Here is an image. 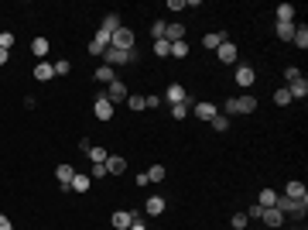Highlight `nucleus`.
Segmentation results:
<instances>
[{"label": "nucleus", "mask_w": 308, "mask_h": 230, "mask_svg": "<svg viewBox=\"0 0 308 230\" xmlns=\"http://www.w3.org/2000/svg\"><path fill=\"white\" fill-rule=\"evenodd\" d=\"M274 210H281L285 217H298V220H301L308 213V203H301V199H288V196H277Z\"/></svg>", "instance_id": "obj_1"}, {"label": "nucleus", "mask_w": 308, "mask_h": 230, "mask_svg": "<svg viewBox=\"0 0 308 230\" xmlns=\"http://www.w3.org/2000/svg\"><path fill=\"white\" fill-rule=\"evenodd\" d=\"M110 48H120V52H130V48H137V45H134V31H130V28H120V31L110 38Z\"/></svg>", "instance_id": "obj_2"}, {"label": "nucleus", "mask_w": 308, "mask_h": 230, "mask_svg": "<svg viewBox=\"0 0 308 230\" xmlns=\"http://www.w3.org/2000/svg\"><path fill=\"white\" fill-rule=\"evenodd\" d=\"M185 100H192V96L185 93V86H182V82H171L168 90H164V103H168V107H175V103H185Z\"/></svg>", "instance_id": "obj_3"}, {"label": "nucleus", "mask_w": 308, "mask_h": 230, "mask_svg": "<svg viewBox=\"0 0 308 230\" xmlns=\"http://www.w3.org/2000/svg\"><path fill=\"white\" fill-rule=\"evenodd\" d=\"M103 96H106L110 103H127V96H130V93H127V86L120 79H113V82H110V90L103 93Z\"/></svg>", "instance_id": "obj_4"}, {"label": "nucleus", "mask_w": 308, "mask_h": 230, "mask_svg": "<svg viewBox=\"0 0 308 230\" xmlns=\"http://www.w3.org/2000/svg\"><path fill=\"white\" fill-rule=\"evenodd\" d=\"M92 114H96V120H113V103H110L106 96H100V100L92 103Z\"/></svg>", "instance_id": "obj_5"}, {"label": "nucleus", "mask_w": 308, "mask_h": 230, "mask_svg": "<svg viewBox=\"0 0 308 230\" xmlns=\"http://www.w3.org/2000/svg\"><path fill=\"white\" fill-rule=\"evenodd\" d=\"M55 179H58V185H62V193H68V185H72V179H76V169H72V165H58Z\"/></svg>", "instance_id": "obj_6"}, {"label": "nucleus", "mask_w": 308, "mask_h": 230, "mask_svg": "<svg viewBox=\"0 0 308 230\" xmlns=\"http://www.w3.org/2000/svg\"><path fill=\"white\" fill-rule=\"evenodd\" d=\"M253 82H257V72H253L250 66H236V86H243V90H250Z\"/></svg>", "instance_id": "obj_7"}, {"label": "nucleus", "mask_w": 308, "mask_h": 230, "mask_svg": "<svg viewBox=\"0 0 308 230\" xmlns=\"http://www.w3.org/2000/svg\"><path fill=\"white\" fill-rule=\"evenodd\" d=\"M285 196H288V199H301V203H308V189H305V182H298V179H291V182H288Z\"/></svg>", "instance_id": "obj_8"}, {"label": "nucleus", "mask_w": 308, "mask_h": 230, "mask_svg": "<svg viewBox=\"0 0 308 230\" xmlns=\"http://www.w3.org/2000/svg\"><path fill=\"white\" fill-rule=\"evenodd\" d=\"M233 110L236 114H253L257 110V96H233Z\"/></svg>", "instance_id": "obj_9"}, {"label": "nucleus", "mask_w": 308, "mask_h": 230, "mask_svg": "<svg viewBox=\"0 0 308 230\" xmlns=\"http://www.w3.org/2000/svg\"><path fill=\"white\" fill-rule=\"evenodd\" d=\"M288 93H291V100H305L308 96V79L305 76H298L295 82H288Z\"/></svg>", "instance_id": "obj_10"}, {"label": "nucleus", "mask_w": 308, "mask_h": 230, "mask_svg": "<svg viewBox=\"0 0 308 230\" xmlns=\"http://www.w3.org/2000/svg\"><path fill=\"white\" fill-rule=\"evenodd\" d=\"M127 62V52H120V48H106V52H103V66H110V69H113V66H124Z\"/></svg>", "instance_id": "obj_11"}, {"label": "nucleus", "mask_w": 308, "mask_h": 230, "mask_svg": "<svg viewBox=\"0 0 308 230\" xmlns=\"http://www.w3.org/2000/svg\"><path fill=\"white\" fill-rule=\"evenodd\" d=\"M216 52H219V62H226V66H233V62H236V55H240L233 41H223V45H219Z\"/></svg>", "instance_id": "obj_12"}, {"label": "nucleus", "mask_w": 308, "mask_h": 230, "mask_svg": "<svg viewBox=\"0 0 308 230\" xmlns=\"http://www.w3.org/2000/svg\"><path fill=\"white\" fill-rule=\"evenodd\" d=\"M120 28H124V21H120V14L116 11H110L106 17H103V31H106V35H116Z\"/></svg>", "instance_id": "obj_13"}, {"label": "nucleus", "mask_w": 308, "mask_h": 230, "mask_svg": "<svg viewBox=\"0 0 308 230\" xmlns=\"http://www.w3.org/2000/svg\"><path fill=\"white\" fill-rule=\"evenodd\" d=\"M52 76H55V62H38L34 66V79L38 82H48Z\"/></svg>", "instance_id": "obj_14"}, {"label": "nucleus", "mask_w": 308, "mask_h": 230, "mask_svg": "<svg viewBox=\"0 0 308 230\" xmlns=\"http://www.w3.org/2000/svg\"><path fill=\"white\" fill-rule=\"evenodd\" d=\"M223 41H229V35H226V31H209V35L202 38V45H205V48H212V52H216V48L223 45Z\"/></svg>", "instance_id": "obj_15"}, {"label": "nucleus", "mask_w": 308, "mask_h": 230, "mask_svg": "<svg viewBox=\"0 0 308 230\" xmlns=\"http://www.w3.org/2000/svg\"><path fill=\"white\" fill-rule=\"evenodd\" d=\"M106 172H110V175H124V172H127V158H120V155H110V158H106Z\"/></svg>", "instance_id": "obj_16"}, {"label": "nucleus", "mask_w": 308, "mask_h": 230, "mask_svg": "<svg viewBox=\"0 0 308 230\" xmlns=\"http://www.w3.org/2000/svg\"><path fill=\"white\" fill-rule=\"evenodd\" d=\"M110 223H113V230H127L130 223H134V213H127V210H116Z\"/></svg>", "instance_id": "obj_17"}, {"label": "nucleus", "mask_w": 308, "mask_h": 230, "mask_svg": "<svg viewBox=\"0 0 308 230\" xmlns=\"http://www.w3.org/2000/svg\"><path fill=\"white\" fill-rule=\"evenodd\" d=\"M89 185H92V179H89V175L76 172V179H72V185H68V193H89Z\"/></svg>", "instance_id": "obj_18"}, {"label": "nucleus", "mask_w": 308, "mask_h": 230, "mask_svg": "<svg viewBox=\"0 0 308 230\" xmlns=\"http://www.w3.org/2000/svg\"><path fill=\"white\" fill-rule=\"evenodd\" d=\"M192 114L199 117V120H212V117H216L219 110H216L212 103H195V107H192Z\"/></svg>", "instance_id": "obj_19"}, {"label": "nucleus", "mask_w": 308, "mask_h": 230, "mask_svg": "<svg viewBox=\"0 0 308 230\" xmlns=\"http://www.w3.org/2000/svg\"><path fill=\"white\" fill-rule=\"evenodd\" d=\"M260 220L267 223V227H281V223H285V213L271 206V210H264V217H260Z\"/></svg>", "instance_id": "obj_20"}, {"label": "nucleus", "mask_w": 308, "mask_h": 230, "mask_svg": "<svg viewBox=\"0 0 308 230\" xmlns=\"http://www.w3.org/2000/svg\"><path fill=\"white\" fill-rule=\"evenodd\" d=\"M164 41H185V24H168L164 28Z\"/></svg>", "instance_id": "obj_21"}, {"label": "nucleus", "mask_w": 308, "mask_h": 230, "mask_svg": "<svg viewBox=\"0 0 308 230\" xmlns=\"http://www.w3.org/2000/svg\"><path fill=\"white\" fill-rule=\"evenodd\" d=\"M144 210H148L151 217H161L164 213V196H151L148 203H144Z\"/></svg>", "instance_id": "obj_22"}, {"label": "nucleus", "mask_w": 308, "mask_h": 230, "mask_svg": "<svg viewBox=\"0 0 308 230\" xmlns=\"http://www.w3.org/2000/svg\"><path fill=\"white\" fill-rule=\"evenodd\" d=\"M295 28H298L295 21L291 24H274V35L281 38V41H291V38H295Z\"/></svg>", "instance_id": "obj_23"}, {"label": "nucleus", "mask_w": 308, "mask_h": 230, "mask_svg": "<svg viewBox=\"0 0 308 230\" xmlns=\"http://www.w3.org/2000/svg\"><path fill=\"white\" fill-rule=\"evenodd\" d=\"M295 21V7H291V4H281V7H277V24H291Z\"/></svg>", "instance_id": "obj_24"}, {"label": "nucleus", "mask_w": 308, "mask_h": 230, "mask_svg": "<svg viewBox=\"0 0 308 230\" xmlns=\"http://www.w3.org/2000/svg\"><path fill=\"white\" fill-rule=\"evenodd\" d=\"M188 114H192V100H185V103H175V107H171V117H175V120H185Z\"/></svg>", "instance_id": "obj_25"}, {"label": "nucleus", "mask_w": 308, "mask_h": 230, "mask_svg": "<svg viewBox=\"0 0 308 230\" xmlns=\"http://www.w3.org/2000/svg\"><path fill=\"white\" fill-rule=\"evenodd\" d=\"M257 203H260L264 210H271L274 203H277V193H274V189H260V196H257Z\"/></svg>", "instance_id": "obj_26"}, {"label": "nucleus", "mask_w": 308, "mask_h": 230, "mask_svg": "<svg viewBox=\"0 0 308 230\" xmlns=\"http://www.w3.org/2000/svg\"><path fill=\"white\" fill-rule=\"evenodd\" d=\"M291 41H295L301 52L308 48V28H305V24H298V28H295V38H291Z\"/></svg>", "instance_id": "obj_27"}, {"label": "nucleus", "mask_w": 308, "mask_h": 230, "mask_svg": "<svg viewBox=\"0 0 308 230\" xmlns=\"http://www.w3.org/2000/svg\"><path fill=\"white\" fill-rule=\"evenodd\" d=\"M31 52L45 62V55H48V38H34V41H31Z\"/></svg>", "instance_id": "obj_28"}, {"label": "nucleus", "mask_w": 308, "mask_h": 230, "mask_svg": "<svg viewBox=\"0 0 308 230\" xmlns=\"http://www.w3.org/2000/svg\"><path fill=\"white\" fill-rule=\"evenodd\" d=\"M144 175H148V182H164V165H151Z\"/></svg>", "instance_id": "obj_29"}, {"label": "nucleus", "mask_w": 308, "mask_h": 230, "mask_svg": "<svg viewBox=\"0 0 308 230\" xmlns=\"http://www.w3.org/2000/svg\"><path fill=\"white\" fill-rule=\"evenodd\" d=\"M86 155H89V158H92V165H103V161L110 158V151H106V148H89V151H86Z\"/></svg>", "instance_id": "obj_30"}, {"label": "nucleus", "mask_w": 308, "mask_h": 230, "mask_svg": "<svg viewBox=\"0 0 308 230\" xmlns=\"http://www.w3.org/2000/svg\"><path fill=\"white\" fill-rule=\"evenodd\" d=\"M154 55H158V58H171V41H164V38L154 41Z\"/></svg>", "instance_id": "obj_31"}, {"label": "nucleus", "mask_w": 308, "mask_h": 230, "mask_svg": "<svg viewBox=\"0 0 308 230\" xmlns=\"http://www.w3.org/2000/svg\"><path fill=\"white\" fill-rule=\"evenodd\" d=\"M274 103H277V107H288V103H291V93H288V86L274 90Z\"/></svg>", "instance_id": "obj_32"}, {"label": "nucleus", "mask_w": 308, "mask_h": 230, "mask_svg": "<svg viewBox=\"0 0 308 230\" xmlns=\"http://www.w3.org/2000/svg\"><path fill=\"white\" fill-rule=\"evenodd\" d=\"M188 55V41H171V58H185Z\"/></svg>", "instance_id": "obj_33"}, {"label": "nucleus", "mask_w": 308, "mask_h": 230, "mask_svg": "<svg viewBox=\"0 0 308 230\" xmlns=\"http://www.w3.org/2000/svg\"><path fill=\"white\" fill-rule=\"evenodd\" d=\"M127 107H130V110H148V100H144V96H127Z\"/></svg>", "instance_id": "obj_34"}, {"label": "nucleus", "mask_w": 308, "mask_h": 230, "mask_svg": "<svg viewBox=\"0 0 308 230\" xmlns=\"http://www.w3.org/2000/svg\"><path fill=\"white\" fill-rule=\"evenodd\" d=\"M96 82H113V69L110 66H100L96 69Z\"/></svg>", "instance_id": "obj_35"}, {"label": "nucleus", "mask_w": 308, "mask_h": 230, "mask_svg": "<svg viewBox=\"0 0 308 230\" xmlns=\"http://www.w3.org/2000/svg\"><path fill=\"white\" fill-rule=\"evenodd\" d=\"M164 28H168L164 21H154V24H151V38H154V41H161V38H164Z\"/></svg>", "instance_id": "obj_36"}, {"label": "nucleus", "mask_w": 308, "mask_h": 230, "mask_svg": "<svg viewBox=\"0 0 308 230\" xmlns=\"http://www.w3.org/2000/svg\"><path fill=\"white\" fill-rule=\"evenodd\" d=\"M0 48H4V52H11L14 48V35L11 31H0Z\"/></svg>", "instance_id": "obj_37"}, {"label": "nucleus", "mask_w": 308, "mask_h": 230, "mask_svg": "<svg viewBox=\"0 0 308 230\" xmlns=\"http://www.w3.org/2000/svg\"><path fill=\"white\" fill-rule=\"evenodd\" d=\"M68 72H72V62L58 58V62H55V76H68Z\"/></svg>", "instance_id": "obj_38"}, {"label": "nucleus", "mask_w": 308, "mask_h": 230, "mask_svg": "<svg viewBox=\"0 0 308 230\" xmlns=\"http://www.w3.org/2000/svg\"><path fill=\"white\" fill-rule=\"evenodd\" d=\"M209 124H212V131H226V127H229V117H219V114H216Z\"/></svg>", "instance_id": "obj_39"}, {"label": "nucleus", "mask_w": 308, "mask_h": 230, "mask_svg": "<svg viewBox=\"0 0 308 230\" xmlns=\"http://www.w3.org/2000/svg\"><path fill=\"white\" fill-rule=\"evenodd\" d=\"M264 217V206L260 203H250V210H247V220H260Z\"/></svg>", "instance_id": "obj_40"}, {"label": "nucleus", "mask_w": 308, "mask_h": 230, "mask_svg": "<svg viewBox=\"0 0 308 230\" xmlns=\"http://www.w3.org/2000/svg\"><path fill=\"white\" fill-rule=\"evenodd\" d=\"M247 223H250V220H247V213H236V217H233V227H236V230H243Z\"/></svg>", "instance_id": "obj_41"}, {"label": "nucleus", "mask_w": 308, "mask_h": 230, "mask_svg": "<svg viewBox=\"0 0 308 230\" xmlns=\"http://www.w3.org/2000/svg\"><path fill=\"white\" fill-rule=\"evenodd\" d=\"M92 175H96V179H103V175H110V172H106V161H103V165H92L89 179H92Z\"/></svg>", "instance_id": "obj_42"}, {"label": "nucleus", "mask_w": 308, "mask_h": 230, "mask_svg": "<svg viewBox=\"0 0 308 230\" xmlns=\"http://www.w3.org/2000/svg\"><path fill=\"white\" fill-rule=\"evenodd\" d=\"M285 76H288V82H295V79H298V76H301V72H298V69H295V66H288V69H285Z\"/></svg>", "instance_id": "obj_43"}, {"label": "nucleus", "mask_w": 308, "mask_h": 230, "mask_svg": "<svg viewBox=\"0 0 308 230\" xmlns=\"http://www.w3.org/2000/svg\"><path fill=\"white\" fill-rule=\"evenodd\" d=\"M168 11H185V0H168Z\"/></svg>", "instance_id": "obj_44"}, {"label": "nucleus", "mask_w": 308, "mask_h": 230, "mask_svg": "<svg viewBox=\"0 0 308 230\" xmlns=\"http://www.w3.org/2000/svg\"><path fill=\"white\" fill-rule=\"evenodd\" d=\"M148 100V110H154V107H161V96H144Z\"/></svg>", "instance_id": "obj_45"}, {"label": "nucleus", "mask_w": 308, "mask_h": 230, "mask_svg": "<svg viewBox=\"0 0 308 230\" xmlns=\"http://www.w3.org/2000/svg\"><path fill=\"white\" fill-rule=\"evenodd\" d=\"M0 230H14V227H11V220L4 217V213H0Z\"/></svg>", "instance_id": "obj_46"}, {"label": "nucleus", "mask_w": 308, "mask_h": 230, "mask_svg": "<svg viewBox=\"0 0 308 230\" xmlns=\"http://www.w3.org/2000/svg\"><path fill=\"white\" fill-rule=\"evenodd\" d=\"M127 230H148V227H144V223H140V220L134 217V223H130V227H127Z\"/></svg>", "instance_id": "obj_47"}, {"label": "nucleus", "mask_w": 308, "mask_h": 230, "mask_svg": "<svg viewBox=\"0 0 308 230\" xmlns=\"http://www.w3.org/2000/svg\"><path fill=\"white\" fill-rule=\"evenodd\" d=\"M7 58H11V52H4V48H0V66H7Z\"/></svg>", "instance_id": "obj_48"}, {"label": "nucleus", "mask_w": 308, "mask_h": 230, "mask_svg": "<svg viewBox=\"0 0 308 230\" xmlns=\"http://www.w3.org/2000/svg\"><path fill=\"white\" fill-rule=\"evenodd\" d=\"M298 230H301V227H298Z\"/></svg>", "instance_id": "obj_49"}]
</instances>
